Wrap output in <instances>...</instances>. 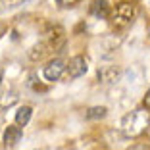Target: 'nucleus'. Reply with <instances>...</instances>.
Returning <instances> with one entry per match:
<instances>
[{
	"mask_svg": "<svg viewBox=\"0 0 150 150\" xmlns=\"http://www.w3.org/2000/svg\"><path fill=\"white\" fill-rule=\"evenodd\" d=\"M23 2H25V0H0V16L12 12V10H16V8H19Z\"/></svg>",
	"mask_w": 150,
	"mask_h": 150,
	"instance_id": "nucleus-10",
	"label": "nucleus"
},
{
	"mask_svg": "<svg viewBox=\"0 0 150 150\" xmlns=\"http://www.w3.org/2000/svg\"><path fill=\"white\" fill-rule=\"evenodd\" d=\"M150 125V112L148 108H137V110L129 112L123 119H121V133H123L127 139H135L139 135L148 129Z\"/></svg>",
	"mask_w": 150,
	"mask_h": 150,
	"instance_id": "nucleus-1",
	"label": "nucleus"
},
{
	"mask_svg": "<svg viewBox=\"0 0 150 150\" xmlns=\"http://www.w3.org/2000/svg\"><path fill=\"white\" fill-rule=\"evenodd\" d=\"M144 106L150 110V88H148V93H146V96H144Z\"/></svg>",
	"mask_w": 150,
	"mask_h": 150,
	"instance_id": "nucleus-13",
	"label": "nucleus"
},
{
	"mask_svg": "<svg viewBox=\"0 0 150 150\" xmlns=\"http://www.w3.org/2000/svg\"><path fill=\"white\" fill-rule=\"evenodd\" d=\"M91 16L96 19H106L110 18V6L106 0H94L91 6Z\"/></svg>",
	"mask_w": 150,
	"mask_h": 150,
	"instance_id": "nucleus-6",
	"label": "nucleus"
},
{
	"mask_svg": "<svg viewBox=\"0 0 150 150\" xmlns=\"http://www.w3.org/2000/svg\"><path fill=\"white\" fill-rule=\"evenodd\" d=\"M16 102H18V94L13 93V91H4V93H0V110L13 106Z\"/></svg>",
	"mask_w": 150,
	"mask_h": 150,
	"instance_id": "nucleus-8",
	"label": "nucleus"
},
{
	"mask_svg": "<svg viewBox=\"0 0 150 150\" xmlns=\"http://www.w3.org/2000/svg\"><path fill=\"white\" fill-rule=\"evenodd\" d=\"M0 83H2V73H0Z\"/></svg>",
	"mask_w": 150,
	"mask_h": 150,
	"instance_id": "nucleus-14",
	"label": "nucleus"
},
{
	"mask_svg": "<svg viewBox=\"0 0 150 150\" xmlns=\"http://www.w3.org/2000/svg\"><path fill=\"white\" fill-rule=\"evenodd\" d=\"M21 125H8L4 131V135H2V141H4L6 146H16L19 141H21Z\"/></svg>",
	"mask_w": 150,
	"mask_h": 150,
	"instance_id": "nucleus-5",
	"label": "nucleus"
},
{
	"mask_svg": "<svg viewBox=\"0 0 150 150\" xmlns=\"http://www.w3.org/2000/svg\"><path fill=\"white\" fill-rule=\"evenodd\" d=\"M87 71H88V60L85 56L71 58L69 64H67V67H66L67 79H79V77H83Z\"/></svg>",
	"mask_w": 150,
	"mask_h": 150,
	"instance_id": "nucleus-3",
	"label": "nucleus"
},
{
	"mask_svg": "<svg viewBox=\"0 0 150 150\" xmlns=\"http://www.w3.org/2000/svg\"><path fill=\"white\" fill-rule=\"evenodd\" d=\"M31 115H33V108L31 106H21L18 112H16V123L25 127L29 121H31Z\"/></svg>",
	"mask_w": 150,
	"mask_h": 150,
	"instance_id": "nucleus-7",
	"label": "nucleus"
},
{
	"mask_svg": "<svg viewBox=\"0 0 150 150\" xmlns=\"http://www.w3.org/2000/svg\"><path fill=\"white\" fill-rule=\"evenodd\" d=\"M119 71L115 69V67H104V69L98 71V77H100V81H104V83H114L115 79H117Z\"/></svg>",
	"mask_w": 150,
	"mask_h": 150,
	"instance_id": "nucleus-9",
	"label": "nucleus"
},
{
	"mask_svg": "<svg viewBox=\"0 0 150 150\" xmlns=\"http://www.w3.org/2000/svg\"><path fill=\"white\" fill-rule=\"evenodd\" d=\"M66 67H67V66L62 62V60H60V58H56V60H50V62L44 66V69H42L44 79H46V81H58V79L64 75Z\"/></svg>",
	"mask_w": 150,
	"mask_h": 150,
	"instance_id": "nucleus-4",
	"label": "nucleus"
},
{
	"mask_svg": "<svg viewBox=\"0 0 150 150\" xmlns=\"http://www.w3.org/2000/svg\"><path fill=\"white\" fill-rule=\"evenodd\" d=\"M106 108L104 106H93L87 110V119H102L104 115H106Z\"/></svg>",
	"mask_w": 150,
	"mask_h": 150,
	"instance_id": "nucleus-11",
	"label": "nucleus"
},
{
	"mask_svg": "<svg viewBox=\"0 0 150 150\" xmlns=\"http://www.w3.org/2000/svg\"><path fill=\"white\" fill-rule=\"evenodd\" d=\"M56 2H58L60 6H73L77 0H56Z\"/></svg>",
	"mask_w": 150,
	"mask_h": 150,
	"instance_id": "nucleus-12",
	"label": "nucleus"
},
{
	"mask_svg": "<svg viewBox=\"0 0 150 150\" xmlns=\"http://www.w3.org/2000/svg\"><path fill=\"white\" fill-rule=\"evenodd\" d=\"M135 19V8L129 2H121V4L115 6V10L110 13V23L115 29H125L129 27Z\"/></svg>",
	"mask_w": 150,
	"mask_h": 150,
	"instance_id": "nucleus-2",
	"label": "nucleus"
}]
</instances>
